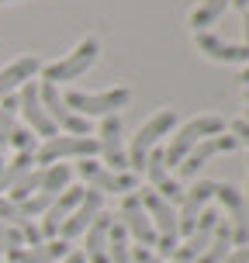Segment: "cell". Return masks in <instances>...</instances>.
I'll use <instances>...</instances> for the list:
<instances>
[{
  "mask_svg": "<svg viewBox=\"0 0 249 263\" xmlns=\"http://www.w3.org/2000/svg\"><path fill=\"white\" fill-rule=\"evenodd\" d=\"M222 132H225V121L218 118V115H201V118L184 121L180 128L173 132L170 145L163 149V163H166V170H170V166H180L184 156L194 149L197 142H204V139H211V135H222Z\"/></svg>",
  "mask_w": 249,
  "mask_h": 263,
  "instance_id": "1",
  "label": "cell"
},
{
  "mask_svg": "<svg viewBox=\"0 0 249 263\" xmlns=\"http://www.w3.org/2000/svg\"><path fill=\"white\" fill-rule=\"evenodd\" d=\"M97 55H101V42L93 39V35H87V39L76 42V49H73V52H66L63 59H55V63L42 66V83H52V87H59V83L80 80L93 63H97Z\"/></svg>",
  "mask_w": 249,
  "mask_h": 263,
  "instance_id": "2",
  "label": "cell"
},
{
  "mask_svg": "<svg viewBox=\"0 0 249 263\" xmlns=\"http://www.w3.org/2000/svg\"><path fill=\"white\" fill-rule=\"evenodd\" d=\"M173 128H177V111H173V107H163V111H156L152 118L145 121L142 128H139V135L131 139V145L125 149V153H128V173H142L145 156H149L159 145V139L170 135Z\"/></svg>",
  "mask_w": 249,
  "mask_h": 263,
  "instance_id": "3",
  "label": "cell"
},
{
  "mask_svg": "<svg viewBox=\"0 0 249 263\" xmlns=\"http://www.w3.org/2000/svg\"><path fill=\"white\" fill-rule=\"evenodd\" d=\"M139 201H142L145 215H149V222L156 229V253H166L170 256L177 246H180V222H177V208H173L170 201H163L159 194L152 191H139Z\"/></svg>",
  "mask_w": 249,
  "mask_h": 263,
  "instance_id": "4",
  "label": "cell"
},
{
  "mask_svg": "<svg viewBox=\"0 0 249 263\" xmlns=\"http://www.w3.org/2000/svg\"><path fill=\"white\" fill-rule=\"evenodd\" d=\"M69 111H76L80 118H107V115H118V107H125L131 101V90L128 87H114V90H101V93H90V90H69L63 97Z\"/></svg>",
  "mask_w": 249,
  "mask_h": 263,
  "instance_id": "5",
  "label": "cell"
},
{
  "mask_svg": "<svg viewBox=\"0 0 249 263\" xmlns=\"http://www.w3.org/2000/svg\"><path fill=\"white\" fill-rule=\"evenodd\" d=\"M93 153H101L93 135H52L35 149V163L52 166V163H63V159H90Z\"/></svg>",
  "mask_w": 249,
  "mask_h": 263,
  "instance_id": "6",
  "label": "cell"
},
{
  "mask_svg": "<svg viewBox=\"0 0 249 263\" xmlns=\"http://www.w3.org/2000/svg\"><path fill=\"white\" fill-rule=\"evenodd\" d=\"M118 225L128 232V239H135L142 250H152L156 253V229L149 222V215H145L142 201H139V191H131V194L121 197V211H118Z\"/></svg>",
  "mask_w": 249,
  "mask_h": 263,
  "instance_id": "7",
  "label": "cell"
},
{
  "mask_svg": "<svg viewBox=\"0 0 249 263\" xmlns=\"http://www.w3.org/2000/svg\"><path fill=\"white\" fill-rule=\"evenodd\" d=\"M39 101H42V107H45V115L52 118L55 128H63L66 135H90V121L80 118L76 111L66 107V101L59 97V87H52V83H39Z\"/></svg>",
  "mask_w": 249,
  "mask_h": 263,
  "instance_id": "8",
  "label": "cell"
},
{
  "mask_svg": "<svg viewBox=\"0 0 249 263\" xmlns=\"http://www.w3.org/2000/svg\"><path fill=\"white\" fill-rule=\"evenodd\" d=\"M76 173L87 180L90 191H101V194H131L135 191V173H114L107 170L104 163H93V159H83L76 166Z\"/></svg>",
  "mask_w": 249,
  "mask_h": 263,
  "instance_id": "9",
  "label": "cell"
},
{
  "mask_svg": "<svg viewBox=\"0 0 249 263\" xmlns=\"http://www.w3.org/2000/svg\"><path fill=\"white\" fill-rule=\"evenodd\" d=\"M218 222H222V215L215 208H204L201 215H197V222H194V232L173 250V263H194L201 253L208 250V242L211 236H215V229H218Z\"/></svg>",
  "mask_w": 249,
  "mask_h": 263,
  "instance_id": "10",
  "label": "cell"
},
{
  "mask_svg": "<svg viewBox=\"0 0 249 263\" xmlns=\"http://www.w3.org/2000/svg\"><path fill=\"white\" fill-rule=\"evenodd\" d=\"M215 197L225 204L228 211V229H232V246H249V208H246V194L236 191L232 184H218Z\"/></svg>",
  "mask_w": 249,
  "mask_h": 263,
  "instance_id": "11",
  "label": "cell"
},
{
  "mask_svg": "<svg viewBox=\"0 0 249 263\" xmlns=\"http://www.w3.org/2000/svg\"><path fill=\"white\" fill-rule=\"evenodd\" d=\"M17 115L28 121L31 135H45V139L59 135V128L52 125V118L45 115V107H42V101H39V83H35V80H28L25 87L17 90Z\"/></svg>",
  "mask_w": 249,
  "mask_h": 263,
  "instance_id": "12",
  "label": "cell"
},
{
  "mask_svg": "<svg viewBox=\"0 0 249 263\" xmlns=\"http://www.w3.org/2000/svg\"><path fill=\"white\" fill-rule=\"evenodd\" d=\"M236 145H239L236 135H228V132H222V135H211V139L197 142L194 149L187 153L184 163L177 166V173H180V177H197V170H201V166H208V163L218 156V153H232Z\"/></svg>",
  "mask_w": 249,
  "mask_h": 263,
  "instance_id": "13",
  "label": "cell"
},
{
  "mask_svg": "<svg viewBox=\"0 0 249 263\" xmlns=\"http://www.w3.org/2000/svg\"><path fill=\"white\" fill-rule=\"evenodd\" d=\"M101 139V156H104V166L114 173H128V153H125V145H121V118L118 115H107L101 121V132H97Z\"/></svg>",
  "mask_w": 249,
  "mask_h": 263,
  "instance_id": "14",
  "label": "cell"
},
{
  "mask_svg": "<svg viewBox=\"0 0 249 263\" xmlns=\"http://www.w3.org/2000/svg\"><path fill=\"white\" fill-rule=\"evenodd\" d=\"M101 211H104V194L87 187L83 201H80L76 211H73V215H69L63 225H59V236H55V239H63V242H73L76 236H83V232L90 229V222L97 218V215H101Z\"/></svg>",
  "mask_w": 249,
  "mask_h": 263,
  "instance_id": "15",
  "label": "cell"
},
{
  "mask_svg": "<svg viewBox=\"0 0 249 263\" xmlns=\"http://www.w3.org/2000/svg\"><path fill=\"white\" fill-rule=\"evenodd\" d=\"M83 194H87V187H66L63 194L55 197L52 204L45 208V215H42V225H39V232L42 239H55L59 236V225L76 211V204L83 201Z\"/></svg>",
  "mask_w": 249,
  "mask_h": 263,
  "instance_id": "16",
  "label": "cell"
},
{
  "mask_svg": "<svg viewBox=\"0 0 249 263\" xmlns=\"http://www.w3.org/2000/svg\"><path fill=\"white\" fill-rule=\"evenodd\" d=\"M145 177H149V191L152 194H159L163 201H180L184 197V187L177 184L170 177V170H166V163H163V149H152L149 156H145Z\"/></svg>",
  "mask_w": 249,
  "mask_h": 263,
  "instance_id": "17",
  "label": "cell"
},
{
  "mask_svg": "<svg viewBox=\"0 0 249 263\" xmlns=\"http://www.w3.org/2000/svg\"><path fill=\"white\" fill-rule=\"evenodd\" d=\"M215 187H218V180H197V184L184 194V211L177 215V222H180V236H190V232H194L197 215L208 208V201L215 197Z\"/></svg>",
  "mask_w": 249,
  "mask_h": 263,
  "instance_id": "18",
  "label": "cell"
},
{
  "mask_svg": "<svg viewBox=\"0 0 249 263\" xmlns=\"http://www.w3.org/2000/svg\"><path fill=\"white\" fill-rule=\"evenodd\" d=\"M35 73H42V59L39 55H21L0 69V101L14 97V90H21L28 80H35Z\"/></svg>",
  "mask_w": 249,
  "mask_h": 263,
  "instance_id": "19",
  "label": "cell"
},
{
  "mask_svg": "<svg viewBox=\"0 0 249 263\" xmlns=\"http://www.w3.org/2000/svg\"><path fill=\"white\" fill-rule=\"evenodd\" d=\"M73 250L63 239H45L39 246H14L7 250V263H59L66 253Z\"/></svg>",
  "mask_w": 249,
  "mask_h": 263,
  "instance_id": "20",
  "label": "cell"
},
{
  "mask_svg": "<svg viewBox=\"0 0 249 263\" xmlns=\"http://www.w3.org/2000/svg\"><path fill=\"white\" fill-rule=\"evenodd\" d=\"M194 45L208 55V59H215V63H249L246 45H232V42L218 39V35H208V31H197Z\"/></svg>",
  "mask_w": 249,
  "mask_h": 263,
  "instance_id": "21",
  "label": "cell"
},
{
  "mask_svg": "<svg viewBox=\"0 0 249 263\" xmlns=\"http://www.w3.org/2000/svg\"><path fill=\"white\" fill-rule=\"evenodd\" d=\"M111 215L107 211H101L97 218L90 222V229L83 232L87 236V242H83V260L87 263H111L107 260V232H111Z\"/></svg>",
  "mask_w": 249,
  "mask_h": 263,
  "instance_id": "22",
  "label": "cell"
},
{
  "mask_svg": "<svg viewBox=\"0 0 249 263\" xmlns=\"http://www.w3.org/2000/svg\"><path fill=\"white\" fill-rule=\"evenodd\" d=\"M228 253H232V229H228V222H218V229H215V236H211V242H208V250L201 253L194 263H222Z\"/></svg>",
  "mask_w": 249,
  "mask_h": 263,
  "instance_id": "23",
  "label": "cell"
},
{
  "mask_svg": "<svg viewBox=\"0 0 249 263\" xmlns=\"http://www.w3.org/2000/svg\"><path fill=\"white\" fill-rule=\"evenodd\" d=\"M228 4H232V0H201L194 11H190V28H194V35L215 25V21L225 14V7H228Z\"/></svg>",
  "mask_w": 249,
  "mask_h": 263,
  "instance_id": "24",
  "label": "cell"
},
{
  "mask_svg": "<svg viewBox=\"0 0 249 263\" xmlns=\"http://www.w3.org/2000/svg\"><path fill=\"white\" fill-rule=\"evenodd\" d=\"M69 177L73 170L66 163H52V166H42V191L39 194H49V197H59L69 187Z\"/></svg>",
  "mask_w": 249,
  "mask_h": 263,
  "instance_id": "25",
  "label": "cell"
},
{
  "mask_svg": "<svg viewBox=\"0 0 249 263\" xmlns=\"http://www.w3.org/2000/svg\"><path fill=\"white\" fill-rule=\"evenodd\" d=\"M131 239L128 232L121 229L118 222H111V232H107V260L111 263H131Z\"/></svg>",
  "mask_w": 249,
  "mask_h": 263,
  "instance_id": "26",
  "label": "cell"
},
{
  "mask_svg": "<svg viewBox=\"0 0 249 263\" xmlns=\"http://www.w3.org/2000/svg\"><path fill=\"white\" fill-rule=\"evenodd\" d=\"M31 163H35V153H17L7 166H0V194L11 191V187L17 184V177H25V173L31 170Z\"/></svg>",
  "mask_w": 249,
  "mask_h": 263,
  "instance_id": "27",
  "label": "cell"
},
{
  "mask_svg": "<svg viewBox=\"0 0 249 263\" xmlns=\"http://www.w3.org/2000/svg\"><path fill=\"white\" fill-rule=\"evenodd\" d=\"M14 115H17V97H4L0 101V166H4V149L11 145Z\"/></svg>",
  "mask_w": 249,
  "mask_h": 263,
  "instance_id": "28",
  "label": "cell"
},
{
  "mask_svg": "<svg viewBox=\"0 0 249 263\" xmlns=\"http://www.w3.org/2000/svg\"><path fill=\"white\" fill-rule=\"evenodd\" d=\"M39 191H42V166L39 170H28L25 177H17V184L11 187V197H7V201H17V204H21L28 197H35Z\"/></svg>",
  "mask_w": 249,
  "mask_h": 263,
  "instance_id": "29",
  "label": "cell"
},
{
  "mask_svg": "<svg viewBox=\"0 0 249 263\" xmlns=\"http://www.w3.org/2000/svg\"><path fill=\"white\" fill-rule=\"evenodd\" d=\"M0 222H7L11 229L21 232L25 225H31V218L21 211V204H14V201H7V197H0Z\"/></svg>",
  "mask_w": 249,
  "mask_h": 263,
  "instance_id": "30",
  "label": "cell"
},
{
  "mask_svg": "<svg viewBox=\"0 0 249 263\" xmlns=\"http://www.w3.org/2000/svg\"><path fill=\"white\" fill-rule=\"evenodd\" d=\"M7 149H17V153H35L39 145H35V135H31V128H17V125H14L11 145H7Z\"/></svg>",
  "mask_w": 249,
  "mask_h": 263,
  "instance_id": "31",
  "label": "cell"
},
{
  "mask_svg": "<svg viewBox=\"0 0 249 263\" xmlns=\"http://www.w3.org/2000/svg\"><path fill=\"white\" fill-rule=\"evenodd\" d=\"M14 246H25V239L17 229H11L7 222H0V250H14Z\"/></svg>",
  "mask_w": 249,
  "mask_h": 263,
  "instance_id": "32",
  "label": "cell"
},
{
  "mask_svg": "<svg viewBox=\"0 0 249 263\" xmlns=\"http://www.w3.org/2000/svg\"><path fill=\"white\" fill-rule=\"evenodd\" d=\"M131 263H170V260H163L159 253H152V250H131Z\"/></svg>",
  "mask_w": 249,
  "mask_h": 263,
  "instance_id": "33",
  "label": "cell"
},
{
  "mask_svg": "<svg viewBox=\"0 0 249 263\" xmlns=\"http://www.w3.org/2000/svg\"><path fill=\"white\" fill-rule=\"evenodd\" d=\"M222 263H249V246H232V253Z\"/></svg>",
  "mask_w": 249,
  "mask_h": 263,
  "instance_id": "34",
  "label": "cell"
},
{
  "mask_svg": "<svg viewBox=\"0 0 249 263\" xmlns=\"http://www.w3.org/2000/svg\"><path fill=\"white\" fill-rule=\"evenodd\" d=\"M242 14H246V17H242V45L249 49V4H246V11H242Z\"/></svg>",
  "mask_w": 249,
  "mask_h": 263,
  "instance_id": "35",
  "label": "cell"
},
{
  "mask_svg": "<svg viewBox=\"0 0 249 263\" xmlns=\"http://www.w3.org/2000/svg\"><path fill=\"white\" fill-rule=\"evenodd\" d=\"M239 83H242V87H249V66L242 69V73H239Z\"/></svg>",
  "mask_w": 249,
  "mask_h": 263,
  "instance_id": "36",
  "label": "cell"
},
{
  "mask_svg": "<svg viewBox=\"0 0 249 263\" xmlns=\"http://www.w3.org/2000/svg\"><path fill=\"white\" fill-rule=\"evenodd\" d=\"M232 4H236L239 11H246V4H249V0H232Z\"/></svg>",
  "mask_w": 249,
  "mask_h": 263,
  "instance_id": "37",
  "label": "cell"
},
{
  "mask_svg": "<svg viewBox=\"0 0 249 263\" xmlns=\"http://www.w3.org/2000/svg\"><path fill=\"white\" fill-rule=\"evenodd\" d=\"M0 4H17V0H0Z\"/></svg>",
  "mask_w": 249,
  "mask_h": 263,
  "instance_id": "38",
  "label": "cell"
},
{
  "mask_svg": "<svg viewBox=\"0 0 249 263\" xmlns=\"http://www.w3.org/2000/svg\"><path fill=\"white\" fill-rule=\"evenodd\" d=\"M246 191H249V187H246ZM246 208H249V194H246Z\"/></svg>",
  "mask_w": 249,
  "mask_h": 263,
  "instance_id": "39",
  "label": "cell"
},
{
  "mask_svg": "<svg viewBox=\"0 0 249 263\" xmlns=\"http://www.w3.org/2000/svg\"><path fill=\"white\" fill-rule=\"evenodd\" d=\"M242 121H246V125H249V115H246V118H242Z\"/></svg>",
  "mask_w": 249,
  "mask_h": 263,
  "instance_id": "40",
  "label": "cell"
},
{
  "mask_svg": "<svg viewBox=\"0 0 249 263\" xmlns=\"http://www.w3.org/2000/svg\"><path fill=\"white\" fill-rule=\"evenodd\" d=\"M0 263H4V256H0Z\"/></svg>",
  "mask_w": 249,
  "mask_h": 263,
  "instance_id": "41",
  "label": "cell"
}]
</instances>
